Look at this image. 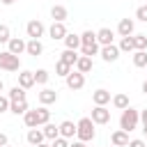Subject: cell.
Returning <instances> with one entry per match:
<instances>
[{
    "label": "cell",
    "mask_w": 147,
    "mask_h": 147,
    "mask_svg": "<svg viewBox=\"0 0 147 147\" xmlns=\"http://www.w3.org/2000/svg\"><path fill=\"white\" fill-rule=\"evenodd\" d=\"M76 136H78V140H83V142L94 140L96 131H94V122H92V117H83V119H78V124H76Z\"/></svg>",
    "instance_id": "obj_1"
},
{
    "label": "cell",
    "mask_w": 147,
    "mask_h": 147,
    "mask_svg": "<svg viewBox=\"0 0 147 147\" xmlns=\"http://www.w3.org/2000/svg\"><path fill=\"white\" fill-rule=\"evenodd\" d=\"M138 122H140V113L138 110H133L131 106L126 108V110H122V117H119V129L122 131H133L136 126H138Z\"/></svg>",
    "instance_id": "obj_2"
},
{
    "label": "cell",
    "mask_w": 147,
    "mask_h": 147,
    "mask_svg": "<svg viewBox=\"0 0 147 147\" xmlns=\"http://www.w3.org/2000/svg\"><path fill=\"white\" fill-rule=\"evenodd\" d=\"M18 67H21V57L18 55H11L9 51L0 53V69H5V71H18Z\"/></svg>",
    "instance_id": "obj_3"
},
{
    "label": "cell",
    "mask_w": 147,
    "mask_h": 147,
    "mask_svg": "<svg viewBox=\"0 0 147 147\" xmlns=\"http://www.w3.org/2000/svg\"><path fill=\"white\" fill-rule=\"evenodd\" d=\"M64 80H67V87L76 92V90H83V85H85V74H80V71H71Z\"/></svg>",
    "instance_id": "obj_4"
},
{
    "label": "cell",
    "mask_w": 147,
    "mask_h": 147,
    "mask_svg": "<svg viewBox=\"0 0 147 147\" xmlns=\"http://www.w3.org/2000/svg\"><path fill=\"white\" fill-rule=\"evenodd\" d=\"M92 122L94 124H108L110 122V110L106 106H94L92 110Z\"/></svg>",
    "instance_id": "obj_5"
},
{
    "label": "cell",
    "mask_w": 147,
    "mask_h": 147,
    "mask_svg": "<svg viewBox=\"0 0 147 147\" xmlns=\"http://www.w3.org/2000/svg\"><path fill=\"white\" fill-rule=\"evenodd\" d=\"M44 30H46V28H44V23H41V21H37V18H34V21H30V23L25 25V32H28V37H30V39H39V37L44 34Z\"/></svg>",
    "instance_id": "obj_6"
},
{
    "label": "cell",
    "mask_w": 147,
    "mask_h": 147,
    "mask_svg": "<svg viewBox=\"0 0 147 147\" xmlns=\"http://www.w3.org/2000/svg\"><path fill=\"white\" fill-rule=\"evenodd\" d=\"M25 48H28V41H23V39H18V37H11L9 44H7V51H9L11 55H21V53H25Z\"/></svg>",
    "instance_id": "obj_7"
},
{
    "label": "cell",
    "mask_w": 147,
    "mask_h": 147,
    "mask_svg": "<svg viewBox=\"0 0 147 147\" xmlns=\"http://www.w3.org/2000/svg\"><path fill=\"white\" fill-rule=\"evenodd\" d=\"M101 57H103V62H115L117 57H119V46H115V44H110V46H101Z\"/></svg>",
    "instance_id": "obj_8"
},
{
    "label": "cell",
    "mask_w": 147,
    "mask_h": 147,
    "mask_svg": "<svg viewBox=\"0 0 147 147\" xmlns=\"http://www.w3.org/2000/svg\"><path fill=\"white\" fill-rule=\"evenodd\" d=\"M67 16H69V11H67L64 5H53V7H51V18H53V23H64Z\"/></svg>",
    "instance_id": "obj_9"
},
{
    "label": "cell",
    "mask_w": 147,
    "mask_h": 147,
    "mask_svg": "<svg viewBox=\"0 0 147 147\" xmlns=\"http://www.w3.org/2000/svg\"><path fill=\"white\" fill-rule=\"evenodd\" d=\"M133 30H136L133 18H122V21H119V25H117L119 37H133Z\"/></svg>",
    "instance_id": "obj_10"
},
{
    "label": "cell",
    "mask_w": 147,
    "mask_h": 147,
    "mask_svg": "<svg viewBox=\"0 0 147 147\" xmlns=\"http://www.w3.org/2000/svg\"><path fill=\"white\" fill-rule=\"evenodd\" d=\"M48 34H51V39H53V41H57V39H62V41H64V37H67L69 32H67L64 23H53V25L48 28Z\"/></svg>",
    "instance_id": "obj_11"
},
{
    "label": "cell",
    "mask_w": 147,
    "mask_h": 147,
    "mask_svg": "<svg viewBox=\"0 0 147 147\" xmlns=\"http://www.w3.org/2000/svg\"><path fill=\"white\" fill-rule=\"evenodd\" d=\"M113 39H115V32H113L110 28H101V30L96 32V44H101V46H110Z\"/></svg>",
    "instance_id": "obj_12"
},
{
    "label": "cell",
    "mask_w": 147,
    "mask_h": 147,
    "mask_svg": "<svg viewBox=\"0 0 147 147\" xmlns=\"http://www.w3.org/2000/svg\"><path fill=\"white\" fill-rule=\"evenodd\" d=\"M32 85H37V83H34V71H21V74H18V87L30 90Z\"/></svg>",
    "instance_id": "obj_13"
},
{
    "label": "cell",
    "mask_w": 147,
    "mask_h": 147,
    "mask_svg": "<svg viewBox=\"0 0 147 147\" xmlns=\"http://www.w3.org/2000/svg\"><path fill=\"white\" fill-rule=\"evenodd\" d=\"M92 101H94V106H106V103H110V92L103 90V87H99V90H94Z\"/></svg>",
    "instance_id": "obj_14"
},
{
    "label": "cell",
    "mask_w": 147,
    "mask_h": 147,
    "mask_svg": "<svg viewBox=\"0 0 147 147\" xmlns=\"http://www.w3.org/2000/svg\"><path fill=\"white\" fill-rule=\"evenodd\" d=\"M55 101H57V92H55V90L46 87V90L39 92V103H41V106H48V103H55Z\"/></svg>",
    "instance_id": "obj_15"
},
{
    "label": "cell",
    "mask_w": 147,
    "mask_h": 147,
    "mask_svg": "<svg viewBox=\"0 0 147 147\" xmlns=\"http://www.w3.org/2000/svg\"><path fill=\"white\" fill-rule=\"evenodd\" d=\"M110 142H113L115 147H126V145H129L131 140H129V133L119 129V131H115V133L110 136Z\"/></svg>",
    "instance_id": "obj_16"
},
{
    "label": "cell",
    "mask_w": 147,
    "mask_h": 147,
    "mask_svg": "<svg viewBox=\"0 0 147 147\" xmlns=\"http://www.w3.org/2000/svg\"><path fill=\"white\" fill-rule=\"evenodd\" d=\"M44 131L41 129H30L28 131V145H32V147H37V145H41L44 142Z\"/></svg>",
    "instance_id": "obj_17"
},
{
    "label": "cell",
    "mask_w": 147,
    "mask_h": 147,
    "mask_svg": "<svg viewBox=\"0 0 147 147\" xmlns=\"http://www.w3.org/2000/svg\"><path fill=\"white\" fill-rule=\"evenodd\" d=\"M78 53L76 51H69V48H64L62 53H60V60L64 62V64H69V67H76V62H78Z\"/></svg>",
    "instance_id": "obj_18"
},
{
    "label": "cell",
    "mask_w": 147,
    "mask_h": 147,
    "mask_svg": "<svg viewBox=\"0 0 147 147\" xmlns=\"http://www.w3.org/2000/svg\"><path fill=\"white\" fill-rule=\"evenodd\" d=\"M60 136H62V138H67V140H69V138H74V136H76V124H74V122H69V119H64V122L60 124Z\"/></svg>",
    "instance_id": "obj_19"
},
{
    "label": "cell",
    "mask_w": 147,
    "mask_h": 147,
    "mask_svg": "<svg viewBox=\"0 0 147 147\" xmlns=\"http://www.w3.org/2000/svg\"><path fill=\"white\" fill-rule=\"evenodd\" d=\"M64 46H67L69 51H76V48H80V46H83V41H80V34H74V32H69V34L64 37Z\"/></svg>",
    "instance_id": "obj_20"
},
{
    "label": "cell",
    "mask_w": 147,
    "mask_h": 147,
    "mask_svg": "<svg viewBox=\"0 0 147 147\" xmlns=\"http://www.w3.org/2000/svg\"><path fill=\"white\" fill-rule=\"evenodd\" d=\"M25 53L37 57V55H41V53H44V44H41L39 39H30V41H28V48H25Z\"/></svg>",
    "instance_id": "obj_21"
},
{
    "label": "cell",
    "mask_w": 147,
    "mask_h": 147,
    "mask_svg": "<svg viewBox=\"0 0 147 147\" xmlns=\"http://www.w3.org/2000/svg\"><path fill=\"white\" fill-rule=\"evenodd\" d=\"M92 57H85V55H80L78 57V62H76V71H80V74H90L92 71Z\"/></svg>",
    "instance_id": "obj_22"
},
{
    "label": "cell",
    "mask_w": 147,
    "mask_h": 147,
    "mask_svg": "<svg viewBox=\"0 0 147 147\" xmlns=\"http://www.w3.org/2000/svg\"><path fill=\"white\" fill-rule=\"evenodd\" d=\"M23 122H25V126H28V129H37V126H39L37 110H28V113L23 115Z\"/></svg>",
    "instance_id": "obj_23"
},
{
    "label": "cell",
    "mask_w": 147,
    "mask_h": 147,
    "mask_svg": "<svg viewBox=\"0 0 147 147\" xmlns=\"http://www.w3.org/2000/svg\"><path fill=\"white\" fill-rule=\"evenodd\" d=\"M41 131H44V136H46L48 140L60 138V126H55V124H51V122H48V124H44V129H41Z\"/></svg>",
    "instance_id": "obj_24"
},
{
    "label": "cell",
    "mask_w": 147,
    "mask_h": 147,
    "mask_svg": "<svg viewBox=\"0 0 147 147\" xmlns=\"http://www.w3.org/2000/svg\"><path fill=\"white\" fill-rule=\"evenodd\" d=\"M9 110H11L14 115H25V113H28L30 108H28V101H11Z\"/></svg>",
    "instance_id": "obj_25"
},
{
    "label": "cell",
    "mask_w": 147,
    "mask_h": 147,
    "mask_svg": "<svg viewBox=\"0 0 147 147\" xmlns=\"http://www.w3.org/2000/svg\"><path fill=\"white\" fill-rule=\"evenodd\" d=\"M7 96H9V101H25V90L16 85V87H11V90H9V94H7Z\"/></svg>",
    "instance_id": "obj_26"
},
{
    "label": "cell",
    "mask_w": 147,
    "mask_h": 147,
    "mask_svg": "<svg viewBox=\"0 0 147 147\" xmlns=\"http://www.w3.org/2000/svg\"><path fill=\"white\" fill-rule=\"evenodd\" d=\"M113 106L119 108V110H126V108H129V96H126V94H115V96H113Z\"/></svg>",
    "instance_id": "obj_27"
},
{
    "label": "cell",
    "mask_w": 147,
    "mask_h": 147,
    "mask_svg": "<svg viewBox=\"0 0 147 147\" xmlns=\"http://www.w3.org/2000/svg\"><path fill=\"white\" fill-rule=\"evenodd\" d=\"M119 51H124V53L136 51V41H133V37H122V41H119Z\"/></svg>",
    "instance_id": "obj_28"
},
{
    "label": "cell",
    "mask_w": 147,
    "mask_h": 147,
    "mask_svg": "<svg viewBox=\"0 0 147 147\" xmlns=\"http://www.w3.org/2000/svg\"><path fill=\"white\" fill-rule=\"evenodd\" d=\"M133 64L136 67H147V51H133Z\"/></svg>",
    "instance_id": "obj_29"
},
{
    "label": "cell",
    "mask_w": 147,
    "mask_h": 147,
    "mask_svg": "<svg viewBox=\"0 0 147 147\" xmlns=\"http://www.w3.org/2000/svg\"><path fill=\"white\" fill-rule=\"evenodd\" d=\"M80 41H83V46H92V44H96V32L85 30V32L80 34Z\"/></svg>",
    "instance_id": "obj_30"
},
{
    "label": "cell",
    "mask_w": 147,
    "mask_h": 147,
    "mask_svg": "<svg viewBox=\"0 0 147 147\" xmlns=\"http://www.w3.org/2000/svg\"><path fill=\"white\" fill-rule=\"evenodd\" d=\"M37 117H39V126H44V124H48V119H51V110H48L46 106H41V108H37Z\"/></svg>",
    "instance_id": "obj_31"
},
{
    "label": "cell",
    "mask_w": 147,
    "mask_h": 147,
    "mask_svg": "<svg viewBox=\"0 0 147 147\" xmlns=\"http://www.w3.org/2000/svg\"><path fill=\"white\" fill-rule=\"evenodd\" d=\"M71 71H74V69H71L69 64H64L62 60H60V62L55 64V74H57V76H62V78H67V76H69Z\"/></svg>",
    "instance_id": "obj_32"
},
{
    "label": "cell",
    "mask_w": 147,
    "mask_h": 147,
    "mask_svg": "<svg viewBox=\"0 0 147 147\" xmlns=\"http://www.w3.org/2000/svg\"><path fill=\"white\" fill-rule=\"evenodd\" d=\"M34 83L37 85H46L48 83V71L46 69H37L34 71Z\"/></svg>",
    "instance_id": "obj_33"
},
{
    "label": "cell",
    "mask_w": 147,
    "mask_h": 147,
    "mask_svg": "<svg viewBox=\"0 0 147 147\" xmlns=\"http://www.w3.org/2000/svg\"><path fill=\"white\" fill-rule=\"evenodd\" d=\"M101 48H99V44H92V46H80V53L85 55V57H92V55H96Z\"/></svg>",
    "instance_id": "obj_34"
},
{
    "label": "cell",
    "mask_w": 147,
    "mask_h": 147,
    "mask_svg": "<svg viewBox=\"0 0 147 147\" xmlns=\"http://www.w3.org/2000/svg\"><path fill=\"white\" fill-rule=\"evenodd\" d=\"M133 41H136V51L147 48V34H133Z\"/></svg>",
    "instance_id": "obj_35"
},
{
    "label": "cell",
    "mask_w": 147,
    "mask_h": 147,
    "mask_svg": "<svg viewBox=\"0 0 147 147\" xmlns=\"http://www.w3.org/2000/svg\"><path fill=\"white\" fill-rule=\"evenodd\" d=\"M11 34H9V28L7 25H0V44H9Z\"/></svg>",
    "instance_id": "obj_36"
},
{
    "label": "cell",
    "mask_w": 147,
    "mask_h": 147,
    "mask_svg": "<svg viewBox=\"0 0 147 147\" xmlns=\"http://www.w3.org/2000/svg\"><path fill=\"white\" fill-rule=\"evenodd\" d=\"M136 18H138V21H145V23H147V5H140V7L136 9Z\"/></svg>",
    "instance_id": "obj_37"
},
{
    "label": "cell",
    "mask_w": 147,
    "mask_h": 147,
    "mask_svg": "<svg viewBox=\"0 0 147 147\" xmlns=\"http://www.w3.org/2000/svg\"><path fill=\"white\" fill-rule=\"evenodd\" d=\"M9 106H11L9 96H2V94H0V113H7V110H9Z\"/></svg>",
    "instance_id": "obj_38"
},
{
    "label": "cell",
    "mask_w": 147,
    "mask_h": 147,
    "mask_svg": "<svg viewBox=\"0 0 147 147\" xmlns=\"http://www.w3.org/2000/svg\"><path fill=\"white\" fill-rule=\"evenodd\" d=\"M51 147H69V142H67V138L60 136V138H55V140L51 142Z\"/></svg>",
    "instance_id": "obj_39"
},
{
    "label": "cell",
    "mask_w": 147,
    "mask_h": 147,
    "mask_svg": "<svg viewBox=\"0 0 147 147\" xmlns=\"http://www.w3.org/2000/svg\"><path fill=\"white\" fill-rule=\"evenodd\" d=\"M126 147H147V142H145V140H138V138H136V140H131V142H129Z\"/></svg>",
    "instance_id": "obj_40"
},
{
    "label": "cell",
    "mask_w": 147,
    "mask_h": 147,
    "mask_svg": "<svg viewBox=\"0 0 147 147\" xmlns=\"http://www.w3.org/2000/svg\"><path fill=\"white\" fill-rule=\"evenodd\" d=\"M140 122H142V126L147 124V108H142V110H140Z\"/></svg>",
    "instance_id": "obj_41"
},
{
    "label": "cell",
    "mask_w": 147,
    "mask_h": 147,
    "mask_svg": "<svg viewBox=\"0 0 147 147\" xmlns=\"http://www.w3.org/2000/svg\"><path fill=\"white\" fill-rule=\"evenodd\" d=\"M5 145H9V138L5 133H0V147H5Z\"/></svg>",
    "instance_id": "obj_42"
},
{
    "label": "cell",
    "mask_w": 147,
    "mask_h": 147,
    "mask_svg": "<svg viewBox=\"0 0 147 147\" xmlns=\"http://www.w3.org/2000/svg\"><path fill=\"white\" fill-rule=\"evenodd\" d=\"M69 147H87V145H85V142H83V140H76V142H71V145H69Z\"/></svg>",
    "instance_id": "obj_43"
},
{
    "label": "cell",
    "mask_w": 147,
    "mask_h": 147,
    "mask_svg": "<svg viewBox=\"0 0 147 147\" xmlns=\"http://www.w3.org/2000/svg\"><path fill=\"white\" fill-rule=\"evenodd\" d=\"M16 0H2V5H14Z\"/></svg>",
    "instance_id": "obj_44"
},
{
    "label": "cell",
    "mask_w": 147,
    "mask_h": 147,
    "mask_svg": "<svg viewBox=\"0 0 147 147\" xmlns=\"http://www.w3.org/2000/svg\"><path fill=\"white\" fill-rule=\"evenodd\" d=\"M142 92H145V94H147V80H145V83H142Z\"/></svg>",
    "instance_id": "obj_45"
},
{
    "label": "cell",
    "mask_w": 147,
    "mask_h": 147,
    "mask_svg": "<svg viewBox=\"0 0 147 147\" xmlns=\"http://www.w3.org/2000/svg\"><path fill=\"white\" fill-rule=\"evenodd\" d=\"M2 90H5V83H2V78H0V92H2Z\"/></svg>",
    "instance_id": "obj_46"
},
{
    "label": "cell",
    "mask_w": 147,
    "mask_h": 147,
    "mask_svg": "<svg viewBox=\"0 0 147 147\" xmlns=\"http://www.w3.org/2000/svg\"><path fill=\"white\" fill-rule=\"evenodd\" d=\"M37 147H51V145H46V142H41V145H37Z\"/></svg>",
    "instance_id": "obj_47"
},
{
    "label": "cell",
    "mask_w": 147,
    "mask_h": 147,
    "mask_svg": "<svg viewBox=\"0 0 147 147\" xmlns=\"http://www.w3.org/2000/svg\"><path fill=\"white\" fill-rule=\"evenodd\" d=\"M142 131H145V136H147V124H145V126H142Z\"/></svg>",
    "instance_id": "obj_48"
},
{
    "label": "cell",
    "mask_w": 147,
    "mask_h": 147,
    "mask_svg": "<svg viewBox=\"0 0 147 147\" xmlns=\"http://www.w3.org/2000/svg\"><path fill=\"white\" fill-rule=\"evenodd\" d=\"M5 147H9V145H5Z\"/></svg>",
    "instance_id": "obj_49"
},
{
    "label": "cell",
    "mask_w": 147,
    "mask_h": 147,
    "mask_svg": "<svg viewBox=\"0 0 147 147\" xmlns=\"http://www.w3.org/2000/svg\"><path fill=\"white\" fill-rule=\"evenodd\" d=\"M28 147H32V145H28Z\"/></svg>",
    "instance_id": "obj_50"
},
{
    "label": "cell",
    "mask_w": 147,
    "mask_h": 147,
    "mask_svg": "<svg viewBox=\"0 0 147 147\" xmlns=\"http://www.w3.org/2000/svg\"><path fill=\"white\" fill-rule=\"evenodd\" d=\"M110 147H115V145H110Z\"/></svg>",
    "instance_id": "obj_51"
}]
</instances>
